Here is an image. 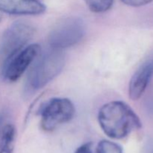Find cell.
Returning a JSON list of instances; mask_svg holds the SVG:
<instances>
[{
    "mask_svg": "<svg viewBox=\"0 0 153 153\" xmlns=\"http://www.w3.org/2000/svg\"><path fill=\"white\" fill-rule=\"evenodd\" d=\"M100 127L112 139H123L134 130L141 127V122L134 111L121 101L104 105L98 114Z\"/></svg>",
    "mask_w": 153,
    "mask_h": 153,
    "instance_id": "6da1fadb",
    "label": "cell"
},
{
    "mask_svg": "<svg viewBox=\"0 0 153 153\" xmlns=\"http://www.w3.org/2000/svg\"><path fill=\"white\" fill-rule=\"evenodd\" d=\"M65 55L61 49L50 47L37 55L27 79L29 89L37 91L46 86L62 71Z\"/></svg>",
    "mask_w": 153,
    "mask_h": 153,
    "instance_id": "7a4b0ae2",
    "label": "cell"
},
{
    "mask_svg": "<svg viewBox=\"0 0 153 153\" xmlns=\"http://www.w3.org/2000/svg\"><path fill=\"white\" fill-rule=\"evenodd\" d=\"M86 26L79 17H67L61 19L51 30L48 37L50 47L61 49L71 47L82 40Z\"/></svg>",
    "mask_w": 153,
    "mask_h": 153,
    "instance_id": "3957f363",
    "label": "cell"
},
{
    "mask_svg": "<svg viewBox=\"0 0 153 153\" xmlns=\"http://www.w3.org/2000/svg\"><path fill=\"white\" fill-rule=\"evenodd\" d=\"M34 34V28L24 22H15L3 33L0 40V58L5 62L27 46Z\"/></svg>",
    "mask_w": 153,
    "mask_h": 153,
    "instance_id": "277c9868",
    "label": "cell"
},
{
    "mask_svg": "<svg viewBox=\"0 0 153 153\" xmlns=\"http://www.w3.org/2000/svg\"><path fill=\"white\" fill-rule=\"evenodd\" d=\"M75 111L74 105L68 99H51L43 105L40 110L42 128L46 131H53L71 120Z\"/></svg>",
    "mask_w": 153,
    "mask_h": 153,
    "instance_id": "5b68a950",
    "label": "cell"
},
{
    "mask_svg": "<svg viewBox=\"0 0 153 153\" xmlns=\"http://www.w3.org/2000/svg\"><path fill=\"white\" fill-rule=\"evenodd\" d=\"M40 52L38 44L26 46L4 62L3 75L9 82L18 80Z\"/></svg>",
    "mask_w": 153,
    "mask_h": 153,
    "instance_id": "8992f818",
    "label": "cell"
},
{
    "mask_svg": "<svg viewBox=\"0 0 153 153\" xmlns=\"http://www.w3.org/2000/svg\"><path fill=\"white\" fill-rule=\"evenodd\" d=\"M1 12L15 15H37L46 10L39 0H0Z\"/></svg>",
    "mask_w": 153,
    "mask_h": 153,
    "instance_id": "52a82bcc",
    "label": "cell"
},
{
    "mask_svg": "<svg viewBox=\"0 0 153 153\" xmlns=\"http://www.w3.org/2000/svg\"><path fill=\"white\" fill-rule=\"evenodd\" d=\"M153 75V59L142 64L130 80L128 94L132 100H139L146 91Z\"/></svg>",
    "mask_w": 153,
    "mask_h": 153,
    "instance_id": "ba28073f",
    "label": "cell"
},
{
    "mask_svg": "<svg viewBox=\"0 0 153 153\" xmlns=\"http://www.w3.org/2000/svg\"><path fill=\"white\" fill-rule=\"evenodd\" d=\"M16 137V129L11 124L6 125L1 132L0 153H13Z\"/></svg>",
    "mask_w": 153,
    "mask_h": 153,
    "instance_id": "9c48e42d",
    "label": "cell"
},
{
    "mask_svg": "<svg viewBox=\"0 0 153 153\" xmlns=\"http://www.w3.org/2000/svg\"><path fill=\"white\" fill-rule=\"evenodd\" d=\"M88 8L94 13H103L111 7L114 0H84Z\"/></svg>",
    "mask_w": 153,
    "mask_h": 153,
    "instance_id": "30bf717a",
    "label": "cell"
},
{
    "mask_svg": "<svg viewBox=\"0 0 153 153\" xmlns=\"http://www.w3.org/2000/svg\"><path fill=\"white\" fill-rule=\"evenodd\" d=\"M96 153H123V148L117 143L103 140L99 143Z\"/></svg>",
    "mask_w": 153,
    "mask_h": 153,
    "instance_id": "8fae6325",
    "label": "cell"
},
{
    "mask_svg": "<svg viewBox=\"0 0 153 153\" xmlns=\"http://www.w3.org/2000/svg\"><path fill=\"white\" fill-rule=\"evenodd\" d=\"M124 4L131 7H140L151 3L153 0H120Z\"/></svg>",
    "mask_w": 153,
    "mask_h": 153,
    "instance_id": "7c38bea8",
    "label": "cell"
},
{
    "mask_svg": "<svg viewBox=\"0 0 153 153\" xmlns=\"http://www.w3.org/2000/svg\"><path fill=\"white\" fill-rule=\"evenodd\" d=\"M75 153H93L91 145L90 143H85L78 148Z\"/></svg>",
    "mask_w": 153,
    "mask_h": 153,
    "instance_id": "4fadbf2b",
    "label": "cell"
},
{
    "mask_svg": "<svg viewBox=\"0 0 153 153\" xmlns=\"http://www.w3.org/2000/svg\"><path fill=\"white\" fill-rule=\"evenodd\" d=\"M1 11L0 10V21H1Z\"/></svg>",
    "mask_w": 153,
    "mask_h": 153,
    "instance_id": "5bb4252c",
    "label": "cell"
}]
</instances>
